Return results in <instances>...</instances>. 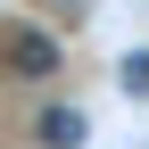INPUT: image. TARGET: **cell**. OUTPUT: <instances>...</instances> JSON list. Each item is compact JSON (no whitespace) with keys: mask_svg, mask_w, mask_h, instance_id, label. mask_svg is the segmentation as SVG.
I'll use <instances>...</instances> for the list:
<instances>
[{"mask_svg":"<svg viewBox=\"0 0 149 149\" xmlns=\"http://www.w3.org/2000/svg\"><path fill=\"white\" fill-rule=\"evenodd\" d=\"M66 8H83V0H66Z\"/></svg>","mask_w":149,"mask_h":149,"instance_id":"3957f363","label":"cell"},{"mask_svg":"<svg viewBox=\"0 0 149 149\" xmlns=\"http://www.w3.org/2000/svg\"><path fill=\"white\" fill-rule=\"evenodd\" d=\"M83 133H91L83 108H42V116H33V141L42 149H83Z\"/></svg>","mask_w":149,"mask_h":149,"instance_id":"7a4b0ae2","label":"cell"},{"mask_svg":"<svg viewBox=\"0 0 149 149\" xmlns=\"http://www.w3.org/2000/svg\"><path fill=\"white\" fill-rule=\"evenodd\" d=\"M8 66L25 74V83H42V74L58 66V42H50L42 25H8Z\"/></svg>","mask_w":149,"mask_h":149,"instance_id":"6da1fadb","label":"cell"}]
</instances>
